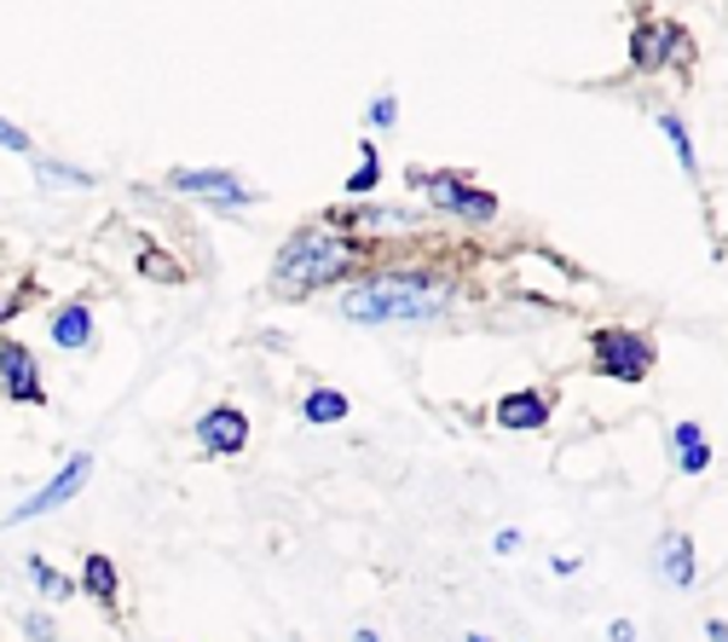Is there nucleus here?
I'll list each match as a JSON object with an SVG mask.
<instances>
[{
  "label": "nucleus",
  "instance_id": "1",
  "mask_svg": "<svg viewBox=\"0 0 728 642\" xmlns=\"http://www.w3.org/2000/svg\"><path fill=\"white\" fill-rule=\"evenodd\" d=\"M457 307V284L434 267H388V272H364L336 295V313L348 325H434Z\"/></svg>",
  "mask_w": 728,
  "mask_h": 642
},
{
  "label": "nucleus",
  "instance_id": "2",
  "mask_svg": "<svg viewBox=\"0 0 728 642\" xmlns=\"http://www.w3.org/2000/svg\"><path fill=\"white\" fill-rule=\"evenodd\" d=\"M364 260V244L359 237H341L330 226H301L283 237V249L272 260V290L278 295H318L341 284L348 272H359Z\"/></svg>",
  "mask_w": 728,
  "mask_h": 642
},
{
  "label": "nucleus",
  "instance_id": "3",
  "mask_svg": "<svg viewBox=\"0 0 728 642\" xmlns=\"http://www.w3.org/2000/svg\"><path fill=\"white\" fill-rule=\"evenodd\" d=\"M404 186L428 197V209L434 214H451V220H474V226H485V220H497V197L485 191V186H469L457 168H404Z\"/></svg>",
  "mask_w": 728,
  "mask_h": 642
},
{
  "label": "nucleus",
  "instance_id": "4",
  "mask_svg": "<svg viewBox=\"0 0 728 642\" xmlns=\"http://www.w3.org/2000/svg\"><path fill=\"white\" fill-rule=\"evenodd\" d=\"M590 359L613 383H647V376H654V342L631 325H601L590 336Z\"/></svg>",
  "mask_w": 728,
  "mask_h": 642
},
{
  "label": "nucleus",
  "instance_id": "5",
  "mask_svg": "<svg viewBox=\"0 0 728 642\" xmlns=\"http://www.w3.org/2000/svg\"><path fill=\"white\" fill-rule=\"evenodd\" d=\"M87 475H93V457L87 452H75V457H64V469H58L40 492H30L24 504H17L12 515H7V527H24V521H35V515H52V510H64L75 492H87Z\"/></svg>",
  "mask_w": 728,
  "mask_h": 642
},
{
  "label": "nucleus",
  "instance_id": "6",
  "mask_svg": "<svg viewBox=\"0 0 728 642\" xmlns=\"http://www.w3.org/2000/svg\"><path fill=\"white\" fill-rule=\"evenodd\" d=\"M168 191L202 197V203H214V209H249L255 203V191L243 186L232 168H174L168 174Z\"/></svg>",
  "mask_w": 728,
  "mask_h": 642
},
{
  "label": "nucleus",
  "instance_id": "7",
  "mask_svg": "<svg viewBox=\"0 0 728 642\" xmlns=\"http://www.w3.org/2000/svg\"><path fill=\"white\" fill-rule=\"evenodd\" d=\"M631 58H636V70H665V58L694 65V42H688V30L665 24V17H642L631 30Z\"/></svg>",
  "mask_w": 728,
  "mask_h": 642
},
{
  "label": "nucleus",
  "instance_id": "8",
  "mask_svg": "<svg viewBox=\"0 0 728 642\" xmlns=\"http://www.w3.org/2000/svg\"><path fill=\"white\" fill-rule=\"evenodd\" d=\"M0 394L12 406H47V383H40V359L24 342H0Z\"/></svg>",
  "mask_w": 728,
  "mask_h": 642
},
{
  "label": "nucleus",
  "instance_id": "9",
  "mask_svg": "<svg viewBox=\"0 0 728 642\" xmlns=\"http://www.w3.org/2000/svg\"><path fill=\"white\" fill-rule=\"evenodd\" d=\"M197 446L209 457H237L243 446H249V417H243L237 406H214L197 417Z\"/></svg>",
  "mask_w": 728,
  "mask_h": 642
},
{
  "label": "nucleus",
  "instance_id": "10",
  "mask_svg": "<svg viewBox=\"0 0 728 642\" xmlns=\"http://www.w3.org/2000/svg\"><path fill=\"white\" fill-rule=\"evenodd\" d=\"M492 417H497V429H509V434H532V429H543L555 417V399L543 388H515V394H503L492 406Z\"/></svg>",
  "mask_w": 728,
  "mask_h": 642
},
{
  "label": "nucleus",
  "instance_id": "11",
  "mask_svg": "<svg viewBox=\"0 0 728 642\" xmlns=\"http://www.w3.org/2000/svg\"><path fill=\"white\" fill-rule=\"evenodd\" d=\"M47 336H52V348H64V353H87L93 348V307L87 301H64V307L47 318Z\"/></svg>",
  "mask_w": 728,
  "mask_h": 642
},
{
  "label": "nucleus",
  "instance_id": "12",
  "mask_svg": "<svg viewBox=\"0 0 728 642\" xmlns=\"http://www.w3.org/2000/svg\"><path fill=\"white\" fill-rule=\"evenodd\" d=\"M659 568H665V579H671L677 591H694V545H688V533H665L659 538Z\"/></svg>",
  "mask_w": 728,
  "mask_h": 642
},
{
  "label": "nucleus",
  "instance_id": "13",
  "mask_svg": "<svg viewBox=\"0 0 728 642\" xmlns=\"http://www.w3.org/2000/svg\"><path fill=\"white\" fill-rule=\"evenodd\" d=\"M671 457L682 475H705L712 469V446H705V429L700 423H677L671 429Z\"/></svg>",
  "mask_w": 728,
  "mask_h": 642
},
{
  "label": "nucleus",
  "instance_id": "14",
  "mask_svg": "<svg viewBox=\"0 0 728 642\" xmlns=\"http://www.w3.org/2000/svg\"><path fill=\"white\" fill-rule=\"evenodd\" d=\"M81 591H87V596L98 602V608H116V591H121V579H116V561L93 550L87 561H81Z\"/></svg>",
  "mask_w": 728,
  "mask_h": 642
},
{
  "label": "nucleus",
  "instance_id": "15",
  "mask_svg": "<svg viewBox=\"0 0 728 642\" xmlns=\"http://www.w3.org/2000/svg\"><path fill=\"white\" fill-rule=\"evenodd\" d=\"M353 411V399L348 394H341V388H330V383H318L307 399H301V417H307V423H341V417H348Z\"/></svg>",
  "mask_w": 728,
  "mask_h": 642
},
{
  "label": "nucleus",
  "instance_id": "16",
  "mask_svg": "<svg viewBox=\"0 0 728 642\" xmlns=\"http://www.w3.org/2000/svg\"><path fill=\"white\" fill-rule=\"evenodd\" d=\"M654 122H659L665 139H671V151H677L682 174H688V179H700V151H694V139H688V122H682V116H671V110H659Z\"/></svg>",
  "mask_w": 728,
  "mask_h": 642
},
{
  "label": "nucleus",
  "instance_id": "17",
  "mask_svg": "<svg viewBox=\"0 0 728 642\" xmlns=\"http://www.w3.org/2000/svg\"><path fill=\"white\" fill-rule=\"evenodd\" d=\"M24 573H30L35 596H47V602H64V596H75V579H64V573H58L47 556H30V561H24Z\"/></svg>",
  "mask_w": 728,
  "mask_h": 642
},
{
  "label": "nucleus",
  "instance_id": "18",
  "mask_svg": "<svg viewBox=\"0 0 728 642\" xmlns=\"http://www.w3.org/2000/svg\"><path fill=\"white\" fill-rule=\"evenodd\" d=\"M376 186H381V163H376V145L364 139V145H359V168L348 174V197H371Z\"/></svg>",
  "mask_w": 728,
  "mask_h": 642
},
{
  "label": "nucleus",
  "instance_id": "19",
  "mask_svg": "<svg viewBox=\"0 0 728 642\" xmlns=\"http://www.w3.org/2000/svg\"><path fill=\"white\" fill-rule=\"evenodd\" d=\"M35 174L47 179V186H75V191H87V186H93V174H87V168L58 163V156H35Z\"/></svg>",
  "mask_w": 728,
  "mask_h": 642
},
{
  "label": "nucleus",
  "instance_id": "20",
  "mask_svg": "<svg viewBox=\"0 0 728 642\" xmlns=\"http://www.w3.org/2000/svg\"><path fill=\"white\" fill-rule=\"evenodd\" d=\"M394 122H399V93H394V87H381V93L371 98V105H364V128L388 133Z\"/></svg>",
  "mask_w": 728,
  "mask_h": 642
},
{
  "label": "nucleus",
  "instance_id": "21",
  "mask_svg": "<svg viewBox=\"0 0 728 642\" xmlns=\"http://www.w3.org/2000/svg\"><path fill=\"white\" fill-rule=\"evenodd\" d=\"M17 626H24V637H30V642H58V626H52V614H40V608H30L24 619H17Z\"/></svg>",
  "mask_w": 728,
  "mask_h": 642
},
{
  "label": "nucleus",
  "instance_id": "22",
  "mask_svg": "<svg viewBox=\"0 0 728 642\" xmlns=\"http://www.w3.org/2000/svg\"><path fill=\"white\" fill-rule=\"evenodd\" d=\"M0 151H17V156H30L35 145H30V133L24 128H12L7 116H0Z\"/></svg>",
  "mask_w": 728,
  "mask_h": 642
},
{
  "label": "nucleus",
  "instance_id": "23",
  "mask_svg": "<svg viewBox=\"0 0 728 642\" xmlns=\"http://www.w3.org/2000/svg\"><path fill=\"white\" fill-rule=\"evenodd\" d=\"M492 550H497V556H515V550H520V527H497Z\"/></svg>",
  "mask_w": 728,
  "mask_h": 642
},
{
  "label": "nucleus",
  "instance_id": "24",
  "mask_svg": "<svg viewBox=\"0 0 728 642\" xmlns=\"http://www.w3.org/2000/svg\"><path fill=\"white\" fill-rule=\"evenodd\" d=\"M607 642H636V619H613V626H607Z\"/></svg>",
  "mask_w": 728,
  "mask_h": 642
},
{
  "label": "nucleus",
  "instance_id": "25",
  "mask_svg": "<svg viewBox=\"0 0 728 642\" xmlns=\"http://www.w3.org/2000/svg\"><path fill=\"white\" fill-rule=\"evenodd\" d=\"M550 568H555V573H561V579H573V573H578V568H584V561H578V556H555V561H550Z\"/></svg>",
  "mask_w": 728,
  "mask_h": 642
},
{
  "label": "nucleus",
  "instance_id": "26",
  "mask_svg": "<svg viewBox=\"0 0 728 642\" xmlns=\"http://www.w3.org/2000/svg\"><path fill=\"white\" fill-rule=\"evenodd\" d=\"M705 642H728V626H723V619H712V626H705Z\"/></svg>",
  "mask_w": 728,
  "mask_h": 642
},
{
  "label": "nucleus",
  "instance_id": "27",
  "mask_svg": "<svg viewBox=\"0 0 728 642\" xmlns=\"http://www.w3.org/2000/svg\"><path fill=\"white\" fill-rule=\"evenodd\" d=\"M12 301H17V295H12V290H0V325H7V318H12V313H17V307H12Z\"/></svg>",
  "mask_w": 728,
  "mask_h": 642
},
{
  "label": "nucleus",
  "instance_id": "28",
  "mask_svg": "<svg viewBox=\"0 0 728 642\" xmlns=\"http://www.w3.org/2000/svg\"><path fill=\"white\" fill-rule=\"evenodd\" d=\"M353 642H381V637H376L371 626H359V631H353Z\"/></svg>",
  "mask_w": 728,
  "mask_h": 642
},
{
  "label": "nucleus",
  "instance_id": "29",
  "mask_svg": "<svg viewBox=\"0 0 728 642\" xmlns=\"http://www.w3.org/2000/svg\"><path fill=\"white\" fill-rule=\"evenodd\" d=\"M469 642H492V637H469Z\"/></svg>",
  "mask_w": 728,
  "mask_h": 642
}]
</instances>
